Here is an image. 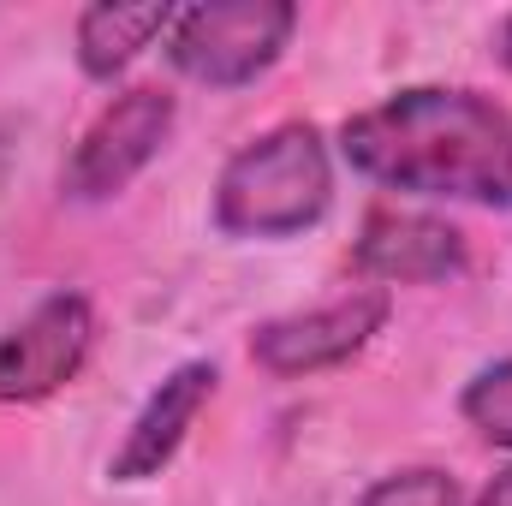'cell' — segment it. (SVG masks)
Segmentation results:
<instances>
[{
    "label": "cell",
    "mask_w": 512,
    "mask_h": 506,
    "mask_svg": "<svg viewBox=\"0 0 512 506\" xmlns=\"http://www.w3.org/2000/svg\"><path fill=\"white\" fill-rule=\"evenodd\" d=\"M459 411H465V423H471L483 441L512 447V358L477 370V381H471L465 399H459Z\"/></svg>",
    "instance_id": "30bf717a"
},
{
    "label": "cell",
    "mask_w": 512,
    "mask_h": 506,
    "mask_svg": "<svg viewBox=\"0 0 512 506\" xmlns=\"http://www.w3.org/2000/svg\"><path fill=\"white\" fill-rule=\"evenodd\" d=\"M387 322V292L382 286H358L322 310H298V316H274L251 334V358L268 376H316L334 370L346 358H358Z\"/></svg>",
    "instance_id": "8992f818"
},
{
    "label": "cell",
    "mask_w": 512,
    "mask_h": 506,
    "mask_svg": "<svg viewBox=\"0 0 512 506\" xmlns=\"http://www.w3.org/2000/svg\"><path fill=\"white\" fill-rule=\"evenodd\" d=\"M96 346V310L84 292H48L24 322L0 334V405H36L84 370Z\"/></svg>",
    "instance_id": "5b68a950"
},
{
    "label": "cell",
    "mask_w": 512,
    "mask_h": 506,
    "mask_svg": "<svg viewBox=\"0 0 512 506\" xmlns=\"http://www.w3.org/2000/svg\"><path fill=\"white\" fill-rule=\"evenodd\" d=\"M167 30H173V6H161V0L155 6H84V18H78V66L108 84Z\"/></svg>",
    "instance_id": "9c48e42d"
},
{
    "label": "cell",
    "mask_w": 512,
    "mask_h": 506,
    "mask_svg": "<svg viewBox=\"0 0 512 506\" xmlns=\"http://www.w3.org/2000/svg\"><path fill=\"white\" fill-rule=\"evenodd\" d=\"M358 506H465V501H459V483H453L447 471H435V465H411V471L382 477Z\"/></svg>",
    "instance_id": "8fae6325"
},
{
    "label": "cell",
    "mask_w": 512,
    "mask_h": 506,
    "mask_svg": "<svg viewBox=\"0 0 512 506\" xmlns=\"http://www.w3.org/2000/svg\"><path fill=\"white\" fill-rule=\"evenodd\" d=\"M465 268V233L435 215H399L376 209L358 239V274L387 286H435Z\"/></svg>",
    "instance_id": "ba28073f"
},
{
    "label": "cell",
    "mask_w": 512,
    "mask_h": 506,
    "mask_svg": "<svg viewBox=\"0 0 512 506\" xmlns=\"http://www.w3.org/2000/svg\"><path fill=\"white\" fill-rule=\"evenodd\" d=\"M477 506H512V465H507V471H495V483L483 489V501H477Z\"/></svg>",
    "instance_id": "7c38bea8"
},
{
    "label": "cell",
    "mask_w": 512,
    "mask_h": 506,
    "mask_svg": "<svg viewBox=\"0 0 512 506\" xmlns=\"http://www.w3.org/2000/svg\"><path fill=\"white\" fill-rule=\"evenodd\" d=\"M292 30H298V6L286 0H221V6L173 12L167 54L185 78L209 90H239L286 54Z\"/></svg>",
    "instance_id": "3957f363"
},
{
    "label": "cell",
    "mask_w": 512,
    "mask_h": 506,
    "mask_svg": "<svg viewBox=\"0 0 512 506\" xmlns=\"http://www.w3.org/2000/svg\"><path fill=\"white\" fill-rule=\"evenodd\" d=\"M173 120H179V108H173V96L155 90V84H137L126 96H114V102L96 114V126L78 137L72 161H66V197L102 203V197L126 191L131 179L161 155Z\"/></svg>",
    "instance_id": "277c9868"
},
{
    "label": "cell",
    "mask_w": 512,
    "mask_h": 506,
    "mask_svg": "<svg viewBox=\"0 0 512 506\" xmlns=\"http://www.w3.org/2000/svg\"><path fill=\"white\" fill-rule=\"evenodd\" d=\"M209 393H215V364H179L173 376L143 399V411L131 417L120 453L108 459V477L114 483H149V477H161L173 465V453L185 447V435H191L197 411L209 405Z\"/></svg>",
    "instance_id": "52a82bcc"
},
{
    "label": "cell",
    "mask_w": 512,
    "mask_h": 506,
    "mask_svg": "<svg viewBox=\"0 0 512 506\" xmlns=\"http://www.w3.org/2000/svg\"><path fill=\"white\" fill-rule=\"evenodd\" d=\"M334 203V167L316 126L292 120V126L262 131L245 143L215 185V227L233 239H292L304 227H316Z\"/></svg>",
    "instance_id": "7a4b0ae2"
},
{
    "label": "cell",
    "mask_w": 512,
    "mask_h": 506,
    "mask_svg": "<svg viewBox=\"0 0 512 506\" xmlns=\"http://www.w3.org/2000/svg\"><path fill=\"white\" fill-rule=\"evenodd\" d=\"M340 149L387 191L512 209V114L483 90H399L352 114Z\"/></svg>",
    "instance_id": "6da1fadb"
},
{
    "label": "cell",
    "mask_w": 512,
    "mask_h": 506,
    "mask_svg": "<svg viewBox=\"0 0 512 506\" xmlns=\"http://www.w3.org/2000/svg\"><path fill=\"white\" fill-rule=\"evenodd\" d=\"M501 60H507V66H512V18H507V24H501Z\"/></svg>",
    "instance_id": "4fadbf2b"
}]
</instances>
